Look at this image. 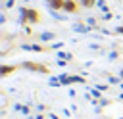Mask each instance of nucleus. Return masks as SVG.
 <instances>
[{
    "label": "nucleus",
    "mask_w": 123,
    "mask_h": 119,
    "mask_svg": "<svg viewBox=\"0 0 123 119\" xmlns=\"http://www.w3.org/2000/svg\"><path fill=\"white\" fill-rule=\"evenodd\" d=\"M25 17H29V19H33V23H37L40 17H38V13L35 12V10H25Z\"/></svg>",
    "instance_id": "1"
}]
</instances>
